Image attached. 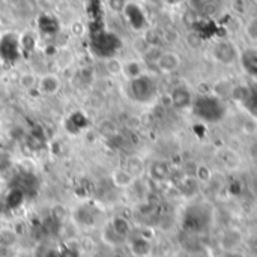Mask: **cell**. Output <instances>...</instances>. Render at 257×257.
<instances>
[{
    "mask_svg": "<svg viewBox=\"0 0 257 257\" xmlns=\"http://www.w3.org/2000/svg\"><path fill=\"white\" fill-rule=\"evenodd\" d=\"M170 98V105L176 110H187L193 107L194 102V92L191 90L190 86L187 84H178L172 89L169 93Z\"/></svg>",
    "mask_w": 257,
    "mask_h": 257,
    "instance_id": "obj_6",
    "label": "cell"
},
{
    "mask_svg": "<svg viewBox=\"0 0 257 257\" xmlns=\"http://www.w3.org/2000/svg\"><path fill=\"white\" fill-rule=\"evenodd\" d=\"M157 71L164 75H172L178 72L182 66V56L175 50H161L160 56L154 62Z\"/></svg>",
    "mask_w": 257,
    "mask_h": 257,
    "instance_id": "obj_5",
    "label": "cell"
},
{
    "mask_svg": "<svg viewBox=\"0 0 257 257\" xmlns=\"http://www.w3.org/2000/svg\"><path fill=\"white\" fill-rule=\"evenodd\" d=\"M199 119L205 122H218L224 117L226 107L220 96L217 95H199L194 98L193 107Z\"/></svg>",
    "mask_w": 257,
    "mask_h": 257,
    "instance_id": "obj_2",
    "label": "cell"
},
{
    "mask_svg": "<svg viewBox=\"0 0 257 257\" xmlns=\"http://www.w3.org/2000/svg\"><path fill=\"white\" fill-rule=\"evenodd\" d=\"M134 2H136V3H145L146 0H134Z\"/></svg>",
    "mask_w": 257,
    "mask_h": 257,
    "instance_id": "obj_26",
    "label": "cell"
},
{
    "mask_svg": "<svg viewBox=\"0 0 257 257\" xmlns=\"http://www.w3.org/2000/svg\"><path fill=\"white\" fill-rule=\"evenodd\" d=\"M161 38H163V42H166V44H175L179 39V33L173 27H169L161 32Z\"/></svg>",
    "mask_w": 257,
    "mask_h": 257,
    "instance_id": "obj_22",
    "label": "cell"
},
{
    "mask_svg": "<svg viewBox=\"0 0 257 257\" xmlns=\"http://www.w3.org/2000/svg\"><path fill=\"white\" fill-rule=\"evenodd\" d=\"M148 72L146 69V63L142 57H134V59H128L123 60V77L130 80H134L137 77H142Z\"/></svg>",
    "mask_w": 257,
    "mask_h": 257,
    "instance_id": "obj_10",
    "label": "cell"
},
{
    "mask_svg": "<svg viewBox=\"0 0 257 257\" xmlns=\"http://www.w3.org/2000/svg\"><path fill=\"white\" fill-rule=\"evenodd\" d=\"M110 181L111 184L119 188V190H128L134 185V182L137 181L125 167H119V169H114L110 175Z\"/></svg>",
    "mask_w": 257,
    "mask_h": 257,
    "instance_id": "obj_11",
    "label": "cell"
},
{
    "mask_svg": "<svg viewBox=\"0 0 257 257\" xmlns=\"http://www.w3.org/2000/svg\"><path fill=\"white\" fill-rule=\"evenodd\" d=\"M128 5H130V0H107L108 9L114 14H123Z\"/></svg>",
    "mask_w": 257,
    "mask_h": 257,
    "instance_id": "obj_21",
    "label": "cell"
},
{
    "mask_svg": "<svg viewBox=\"0 0 257 257\" xmlns=\"http://www.w3.org/2000/svg\"><path fill=\"white\" fill-rule=\"evenodd\" d=\"M108 223H110V226L114 229V232H116L117 235H120L125 241L133 235V226H131L130 220H126L125 217L116 215V217H113Z\"/></svg>",
    "mask_w": 257,
    "mask_h": 257,
    "instance_id": "obj_15",
    "label": "cell"
},
{
    "mask_svg": "<svg viewBox=\"0 0 257 257\" xmlns=\"http://www.w3.org/2000/svg\"><path fill=\"white\" fill-rule=\"evenodd\" d=\"M113 257H125V256H122V254H116V256H113Z\"/></svg>",
    "mask_w": 257,
    "mask_h": 257,
    "instance_id": "obj_27",
    "label": "cell"
},
{
    "mask_svg": "<svg viewBox=\"0 0 257 257\" xmlns=\"http://www.w3.org/2000/svg\"><path fill=\"white\" fill-rule=\"evenodd\" d=\"M128 89H130L131 98L136 102H140V104H149L158 95V83L148 72L145 75H142V77L130 80V87Z\"/></svg>",
    "mask_w": 257,
    "mask_h": 257,
    "instance_id": "obj_3",
    "label": "cell"
},
{
    "mask_svg": "<svg viewBox=\"0 0 257 257\" xmlns=\"http://www.w3.org/2000/svg\"><path fill=\"white\" fill-rule=\"evenodd\" d=\"M212 224V208L205 202H193L182 215V229L191 235L206 232Z\"/></svg>",
    "mask_w": 257,
    "mask_h": 257,
    "instance_id": "obj_1",
    "label": "cell"
},
{
    "mask_svg": "<svg viewBox=\"0 0 257 257\" xmlns=\"http://www.w3.org/2000/svg\"><path fill=\"white\" fill-rule=\"evenodd\" d=\"M38 92L45 96H54L62 89V80L57 74L48 72L38 78Z\"/></svg>",
    "mask_w": 257,
    "mask_h": 257,
    "instance_id": "obj_7",
    "label": "cell"
},
{
    "mask_svg": "<svg viewBox=\"0 0 257 257\" xmlns=\"http://www.w3.org/2000/svg\"><path fill=\"white\" fill-rule=\"evenodd\" d=\"M248 157H250L254 163H257V139L248 146Z\"/></svg>",
    "mask_w": 257,
    "mask_h": 257,
    "instance_id": "obj_25",
    "label": "cell"
},
{
    "mask_svg": "<svg viewBox=\"0 0 257 257\" xmlns=\"http://www.w3.org/2000/svg\"><path fill=\"white\" fill-rule=\"evenodd\" d=\"M241 244H242V233H241V230H238L235 227L226 229L220 236V245L224 250V253L238 251Z\"/></svg>",
    "mask_w": 257,
    "mask_h": 257,
    "instance_id": "obj_8",
    "label": "cell"
},
{
    "mask_svg": "<svg viewBox=\"0 0 257 257\" xmlns=\"http://www.w3.org/2000/svg\"><path fill=\"white\" fill-rule=\"evenodd\" d=\"M104 68H105L107 74H110L111 77L123 75V60L119 59V57H116V56L107 57L104 60Z\"/></svg>",
    "mask_w": 257,
    "mask_h": 257,
    "instance_id": "obj_18",
    "label": "cell"
},
{
    "mask_svg": "<svg viewBox=\"0 0 257 257\" xmlns=\"http://www.w3.org/2000/svg\"><path fill=\"white\" fill-rule=\"evenodd\" d=\"M123 167H125L136 179L142 178V176L146 173V170H148V166L145 164L143 158L139 157V155H131V157H128Z\"/></svg>",
    "mask_w": 257,
    "mask_h": 257,
    "instance_id": "obj_14",
    "label": "cell"
},
{
    "mask_svg": "<svg viewBox=\"0 0 257 257\" xmlns=\"http://www.w3.org/2000/svg\"><path fill=\"white\" fill-rule=\"evenodd\" d=\"M239 65L244 68V71L248 75L257 77V48L248 47L242 50L239 56Z\"/></svg>",
    "mask_w": 257,
    "mask_h": 257,
    "instance_id": "obj_12",
    "label": "cell"
},
{
    "mask_svg": "<svg viewBox=\"0 0 257 257\" xmlns=\"http://www.w3.org/2000/svg\"><path fill=\"white\" fill-rule=\"evenodd\" d=\"M242 35H244V38L250 44L257 45V14L250 15L244 21V24H242Z\"/></svg>",
    "mask_w": 257,
    "mask_h": 257,
    "instance_id": "obj_17",
    "label": "cell"
},
{
    "mask_svg": "<svg viewBox=\"0 0 257 257\" xmlns=\"http://www.w3.org/2000/svg\"><path fill=\"white\" fill-rule=\"evenodd\" d=\"M209 54L215 63H218L221 66H233V65L239 63L241 50L232 39L221 38V39H217L211 45Z\"/></svg>",
    "mask_w": 257,
    "mask_h": 257,
    "instance_id": "obj_4",
    "label": "cell"
},
{
    "mask_svg": "<svg viewBox=\"0 0 257 257\" xmlns=\"http://www.w3.org/2000/svg\"><path fill=\"white\" fill-rule=\"evenodd\" d=\"M38 78L35 74L32 72H24L21 77H20V86L26 90H32L35 87H38Z\"/></svg>",
    "mask_w": 257,
    "mask_h": 257,
    "instance_id": "obj_20",
    "label": "cell"
},
{
    "mask_svg": "<svg viewBox=\"0 0 257 257\" xmlns=\"http://www.w3.org/2000/svg\"><path fill=\"white\" fill-rule=\"evenodd\" d=\"M71 33L75 35V36H81V35L84 33V26H83V23H81V21H74V23L71 24Z\"/></svg>",
    "mask_w": 257,
    "mask_h": 257,
    "instance_id": "obj_24",
    "label": "cell"
},
{
    "mask_svg": "<svg viewBox=\"0 0 257 257\" xmlns=\"http://www.w3.org/2000/svg\"><path fill=\"white\" fill-rule=\"evenodd\" d=\"M146 173L151 176V179H154L157 182H163V181L169 179V176H170V166H169L167 161L157 160V161H154L152 164L148 166Z\"/></svg>",
    "mask_w": 257,
    "mask_h": 257,
    "instance_id": "obj_13",
    "label": "cell"
},
{
    "mask_svg": "<svg viewBox=\"0 0 257 257\" xmlns=\"http://www.w3.org/2000/svg\"><path fill=\"white\" fill-rule=\"evenodd\" d=\"M184 41H185V44H187V47H188L190 50H199V48L203 45V38H202V35H200L197 30H194V29H190V30L185 33Z\"/></svg>",
    "mask_w": 257,
    "mask_h": 257,
    "instance_id": "obj_19",
    "label": "cell"
},
{
    "mask_svg": "<svg viewBox=\"0 0 257 257\" xmlns=\"http://www.w3.org/2000/svg\"><path fill=\"white\" fill-rule=\"evenodd\" d=\"M3 2H11V0H3Z\"/></svg>",
    "mask_w": 257,
    "mask_h": 257,
    "instance_id": "obj_28",
    "label": "cell"
},
{
    "mask_svg": "<svg viewBox=\"0 0 257 257\" xmlns=\"http://www.w3.org/2000/svg\"><path fill=\"white\" fill-rule=\"evenodd\" d=\"M211 169L208 167V166H197V170H196V178H197V181H202V182H205V181H208L209 178H211Z\"/></svg>",
    "mask_w": 257,
    "mask_h": 257,
    "instance_id": "obj_23",
    "label": "cell"
},
{
    "mask_svg": "<svg viewBox=\"0 0 257 257\" xmlns=\"http://www.w3.org/2000/svg\"><path fill=\"white\" fill-rule=\"evenodd\" d=\"M126 245L130 250V254L133 257H151L152 254V241L142 238L140 235L134 236V238H128L126 239Z\"/></svg>",
    "mask_w": 257,
    "mask_h": 257,
    "instance_id": "obj_9",
    "label": "cell"
},
{
    "mask_svg": "<svg viewBox=\"0 0 257 257\" xmlns=\"http://www.w3.org/2000/svg\"><path fill=\"white\" fill-rule=\"evenodd\" d=\"M101 238H102L104 244L108 245V247H111V248H117L119 245H122V244L126 242L120 235H117V233L114 232V229L110 226V223H107V224L104 226V229H102V232H101Z\"/></svg>",
    "mask_w": 257,
    "mask_h": 257,
    "instance_id": "obj_16",
    "label": "cell"
}]
</instances>
